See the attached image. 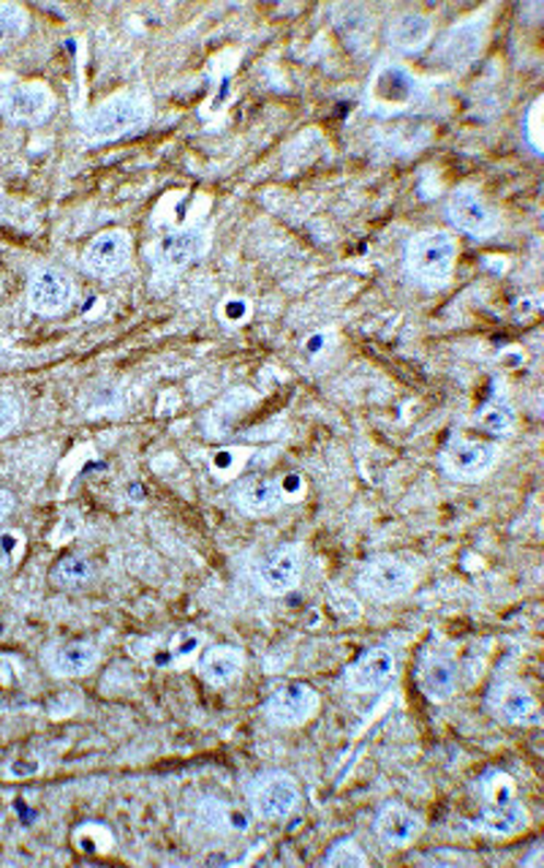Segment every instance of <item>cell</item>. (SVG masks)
Returning a JSON list of instances; mask_svg holds the SVG:
<instances>
[{
    "instance_id": "obj_1",
    "label": "cell",
    "mask_w": 544,
    "mask_h": 868,
    "mask_svg": "<svg viewBox=\"0 0 544 868\" xmlns=\"http://www.w3.org/2000/svg\"><path fill=\"white\" fill-rule=\"evenodd\" d=\"M150 118H153V109H150L147 98L137 96V93H118V96L98 104L82 120V131L96 142H115V139H123L147 128Z\"/></svg>"
},
{
    "instance_id": "obj_2",
    "label": "cell",
    "mask_w": 544,
    "mask_h": 868,
    "mask_svg": "<svg viewBox=\"0 0 544 868\" xmlns=\"http://www.w3.org/2000/svg\"><path fill=\"white\" fill-rule=\"evenodd\" d=\"M454 261H458V241L447 230L419 232L406 248L411 275L433 286H444L452 278Z\"/></svg>"
},
{
    "instance_id": "obj_3",
    "label": "cell",
    "mask_w": 544,
    "mask_h": 868,
    "mask_svg": "<svg viewBox=\"0 0 544 868\" xmlns=\"http://www.w3.org/2000/svg\"><path fill=\"white\" fill-rule=\"evenodd\" d=\"M248 806H251V814L264 822L286 820L299 806L297 778L283 771L262 773L248 784Z\"/></svg>"
},
{
    "instance_id": "obj_4",
    "label": "cell",
    "mask_w": 544,
    "mask_h": 868,
    "mask_svg": "<svg viewBox=\"0 0 544 868\" xmlns=\"http://www.w3.org/2000/svg\"><path fill=\"white\" fill-rule=\"evenodd\" d=\"M55 93L44 82H5L0 85V115L11 124L38 126L52 115Z\"/></svg>"
},
{
    "instance_id": "obj_5",
    "label": "cell",
    "mask_w": 544,
    "mask_h": 868,
    "mask_svg": "<svg viewBox=\"0 0 544 868\" xmlns=\"http://www.w3.org/2000/svg\"><path fill=\"white\" fill-rule=\"evenodd\" d=\"M357 586L365 597L376 599V602H395L414 588V572L403 561L381 555L359 570Z\"/></svg>"
},
{
    "instance_id": "obj_6",
    "label": "cell",
    "mask_w": 544,
    "mask_h": 868,
    "mask_svg": "<svg viewBox=\"0 0 544 868\" xmlns=\"http://www.w3.org/2000/svg\"><path fill=\"white\" fill-rule=\"evenodd\" d=\"M498 447L490 442H469L452 438L441 453V466L449 477L460 482H480L490 474L498 464Z\"/></svg>"
},
{
    "instance_id": "obj_7",
    "label": "cell",
    "mask_w": 544,
    "mask_h": 868,
    "mask_svg": "<svg viewBox=\"0 0 544 868\" xmlns=\"http://www.w3.org/2000/svg\"><path fill=\"white\" fill-rule=\"evenodd\" d=\"M210 250V235L202 226H186V230L169 232L153 246V267L158 272H177L191 261L202 259Z\"/></svg>"
},
{
    "instance_id": "obj_8",
    "label": "cell",
    "mask_w": 544,
    "mask_h": 868,
    "mask_svg": "<svg viewBox=\"0 0 544 868\" xmlns=\"http://www.w3.org/2000/svg\"><path fill=\"white\" fill-rule=\"evenodd\" d=\"M447 219L458 226L460 232L474 237H490L496 235L501 221H498L496 210L482 199V193L476 188H458L447 202Z\"/></svg>"
},
{
    "instance_id": "obj_9",
    "label": "cell",
    "mask_w": 544,
    "mask_h": 868,
    "mask_svg": "<svg viewBox=\"0 0 544 868\" xmlns=\"http://www.w3.org/2000/svg\"><path fill=\"white\" fill-rule=\"evenodd\" d=\"M74 303V281L58 267H42L27 283V305L38 316H58Z\"/></svg>"
},
{
    "instance_id": "obj_10",
    "label": "cell",
    "mask_w": 544,
    "mask_h": 868,
    "mask_svg": "<svg viewBox=\"0 0 544 868\" xmlns=\"http://www.w3.org/2000/svg\"><path fill=\"white\" fill-rule=\"evenodd\" d=\"M319 711V694L308 683H286L272 692L264 703V714L277 727H299Z\"/></svg>"
},
{
    "instance_id": "obj_11",
    "label": "cell",
    "mask_w": 544,
    "mask_h": 868,
    "mask_svg": "<svg viewBox=\"0 0 544 868\" xmlns=\"http://www.w3.org/2000/svg\"><path fill=\"white\" fill-rule=\"evenodd\" d=\"M131 261V235L126 230H107L91 241L82 254V265L96 278H115Z\"/></svg>"
},
{
    "instance_id": "obj_12",
    "label": "cell",
    "mask_w": 544,
    "mask_h": 868,
    "mask_svg": "<svg viewBox=\"0 0 544 868\" xmlns=\"http://www.w3.org/2000/svg\"><path fill=\"white\" fill-rule=\"evenodd\" d=\"M299 577H303V555L294 544L272 550L253 566V580L270 597H283V594L294 591L299 586Z\"/></svg>"
},
{
    "instance_id": "obj_13",
    "label": "cell",
    "mask_w": 544,
    "mask_h": 868,
    "mask_svg": "<svg viewBox=\"0 0 544 868\" xmlns=\"http://www.w3.org/2000/svg\"><path fill=\"white\" fill-rule=\"evenodd\" d=\"M482 47H485V20L460 22L441 36L436 60L447 69H463V66L474 63Z\"/></svg>"
},
{
    "instance_id": "obj_14",
    "label": "cell",
    "mask_w": 544,
    "mask_h": 868,
    "mask_svg": "<svg viewBox=\"0 0 544 868\" xmlns=\"http://www.w3.org/2000/svg\"><path fill=\"white\" fill-rule=\"evenodd\" d=\"M398 661L390 648H370L346 670V687L357 694L379 692L395 678Z\"/></svg>"
},
{
    "instance_id": "obj_15",
    "label": "cell",
    "mask_w": 544,
    "mask_h": 868,
    "mask_svg": "<svg viewBox=\"0 0 544 868\" xmlns=\"http://www.w3.org/2000/svg\"><path fill=\"white\" fill-rule=\"evenodd\" d=\"M197 822L210 833H218V836H246L253 825V814L243 806L229 804V800H221L208 795L197 804Z\"/></svg>"
},
{
    "instance_id": "obj_16",
    "label": "cell",
    "mask_w": 544,
    "mask_h": 868,
    "mask_svg": "<svg viewBox=\"0 0 544 868\" xmlns=\"http://www.w3.org/2000/svg\"><path fill=\"white\" fill-rule=\"evenodd\" d=\"M422 831H425V820L416 811L406 809V806L390 804L376 817V836H379L385 847H409L422 836Z\"/></svg>"
},
{
    "instance_id": "obj_17",
    "label": "cell",
    "mask_w": 544,
    "mask_h": 868,
    "mask_svg": "<svg viewBox=\"0 0 544 868\" xmlns=\"http://www.w3.org/2000/svg\"><path fill=\"white\" fill-rule=\"evenodd\" d=\"M98 648L85 640H74V643H58L55 648H49L47 667L52 676L58 678H82L87 672L96 670L98 665Z\"/></svg>"
},
{
    "instance_id": "obj_18",
    "label": "cell",
    "mask_w": 544,
    "mask_h": 868,
    "mask_svg": "<svg viewBox=\"0 0 544 868\" xmlns=\"http://www.w3.org/2000/svg\"><path fill=\"white\" fill-rule=\"evenodd\" d=\"M487 703H490L493 714H496L498 719L509 722V725H523V722H529L536 711L534 694L515 681L493 687Z\"/></svg>"
},
{
    "instance_id": "obj_19",
    "label": "cell",
    "mask_w": 544,
    "mask_h": 868,
    "mask_svg": "<svg viewBox=\"0 0 544 868\" xmlns=\"http://www.w3.org/2000/svg\"><path fill=\"white\" fill-rule=\"evenodd\" d=\"M243 650L235 645H215L208 648L199 659V676L202 681H208L210 687H229L232 681H237V676L243 672Z\"/></svg>"
},
{
    "instance_id": "obj_20",
    "label": "cell",
    "mask_w": 544,
    "mask_h": 868,
    "mask_svg": "<svg viewBox=\"0 0 544 868\" xmlns=\"http://www.w3.org/2000/svg\"><path fill=\"white\" fill-rule=\"evenodd\" d=\"M416 85L419 82L406 69H401V66H381L376 71L370 91H374V98L381 107H403V104L414 102Z\"/></svg>"
},
{
    "instance_id": "obj_21",
    "label": "cell",
    "mask_w": 544,
    "mask_h": 868,
    "mask_svg": "<svg viewBox=\"0 0 544 868\" xmlns=\"http://www.w3.org/2000/svg\"><path fill=\"white\" fill-rule=\"evenodd\" d=\"M476 825H480V831H485L487 836L509 838L529 825V809H525L518 798L509 800V804L504 806H482V814Z\"/></svg>"
},
{
    "instance_id": "obj_22",
    "label": "cell",
    "mask_w": 544,
    "mask_h": 868,
    "mask_svg": "<svg viewBox=\"0 0 544 868\" xmlns=\"http://www.w3.org/2000/svg\"><path fill=\"white\" fill-rule=\"evenodd\" d=\"M433 36V22L419 11H403L390 22V44L401 52H419Z\"/></svg>"
},
{
    "instance_id": "obj_23",
    "label": "cell",
    "mask_w": 544,
    "mask_h": 868,
    "mask_svg": "<svg viewBox=\"0 0 544 868\" xmlns=\"http://www.w3.org/2000/svg\"><path fill=\"white\" fill-rule=\"evenodd\" d=\"M283 504H286V493H283L281 480H248L237 493V506L257 517L275 515Z\"/></svg>"
},
{
    "instance_id": "obj_24",
    "label": "cell",
    "mask_w": 544,
    "mask_h": 868,
    "mask_svg": "<svg viewBox=\"0 0 544 868\" xmlns=\"http://www.w3.org/2000/svg\"><path fill=\"white\" fill-rule=\"evenodd\" d=\"M419 687L433 703H444L458 689V665L447 656H427L419 670Z\"/></svg>"
},
{
    "instance_id": "obj_25",
    "label": "cell",
    "mask_w": 544,
    "mask_h": 868,
    "mask_svg": "<svg viewBox=\"0 0 544 868\" xmlns=\"http://www.w3.org/2000/svg\"><path fill=\"white\" fill-rule=\"evenodd\" d=\"M49 580L60 591H82V588H87L96 580V566H93V561L87 555L69 553L55 561Z\"/></svg>"
},
{
    "instance_id": "obj_26",
    "label": "cell",
    "mask_w": 544,
    "mask_h": 868,
    "mask_svg": "<svg viewBox=\"0 0 544 868\" xmlns=\"http://www.w3.org/2000/svg\"><path fill=\"white\" fill-rule=\"evenodd\" d=\"M476 425H480L482 431L493 433V436H504V433H509L515 425L512 403H509L507 398H493L490 403L480 411Z\"/></svg>"
},
{
    "instance_id": "obj_27",
    "label": "cell",
    "mask_w": 544,
    "mask_h": 868,
    "mask_svg": "<svg viewBox=\"0 0 544 868\" xmlns=\"http://www.w3.org/2000/svg\"><path fill=\"white\" fill-rule=\"evenodd\" d=\"M480 798L485 806H504L515 800V782L509 773L490 771L480 778Z\"/></svg>"
},
{
    "instance_id": "obj_28",
    "label": "cell",
    "mask_w": 544,
    "mask_h": 868,
    "mask_svg": "<svg viewBox=\"0 0 544 868\" xmlns=\"http://www.w3.org/2000/svg\"><path fill=\"white\" fill-rule=\"evenodd\" d=\"M368 855L359 849V844L354 838H341L330 847V853L321 858V866L330 868H368Z\"/></svg>"
},
{
    "instance_id": "obj_29",
    "label": "cell",
    "mask_w": 544,
    "mask_h": 868,
    "mask_svg": "<svg viewBox=\"0 0 544 868\" xmlns=\"http://www.w3.org/2000/svg\"><path fill=\"white\" fill-rule=\"evenodd\" d=\"M27 11L16 3H0V44H11L25 36Z\"/></svg>"
},
{
    "instance_id": "obj_30",
    "label": "cell",
    "mask_w": 544,
    "mask_h": 868,
    "mask_svg": "<svg viewBox=\"0 0 544 868\" xmlns=\"http://www.w3.org/2000/svg\"><path fill=\"white\" fill-rule=\"evenodd\" d=\"M74 842L82 853H107V849L113 847L115 838L104 825H82L80 831H76Z\"/></svg>"
},
{
    "instance_id": "obj_31",
    "label": "cell",
    "mask_w": 544,
    "mask_h": 868,
    "mask_svg": "<svg viewBox=\"0 0 544 868\" xmlns=\"http://www.w3.org/2000/svg\"><path fill=\"white\" fill-rule=\"evenodd\" d=\"M22 550H25V537H20L16 531H0V575L16 564Z\"/></svg>"
},
{
    "instance_id": "obj_32",
    "label": "cell",
    "mask_w": 544,
    "mask_h": 868,
    "mask_svg": "<svg viewBox=\"0 0 544 868\" xmlns=\"http://www.w3.org/2000/svg\"><path fill=\"white\" fill-rule=\"evenodd\" d=\"M202 645H204V634L193 632V629H186V632H177V637L172 640V654H175V659H188V656L197 654Z\"/></svg>"
},
{
    "instance_id": "obj_33",
    "label": "cell",
    "mask_w": 544,
    "mask_h": 868,
    "mask_svg": "<svg viewBox=\"0 0 544 868\" xmlns=\"http://www.w3.org/2000/svg\"><path fill=\"white\" fill-rule=\"evenodd\" d=\"M20 422V403L11 395H0V438L9 436Z\"/></svg>"
},
{
    "instance_id": "obj_34",
    "label": "cell",
    "mask_w": 544,
    "mask_h": 868,
    "mask_svg": "<svg viewBox=\"0 0 544 868\" xmlns=\"http://www.w3.org/2000/svg\"><path fill=\"white\" fill-rule=\"evenodd\" d=\"M224 316L229 321H243L248 316V303H246V300H237V297L226 300V303H224Z\"/></svg>"
},
{
    "instance_id": "obj_35",
    "label": "cell",
    "mask_w": 544,
    "mask_h": 868,
    "mask_svg": "<svg viewBox=\"0 0 544 868\" xmlns=\"http://www.w3.org/2000/svg\"><path fill=\"white\" fill-rule=\"evenodd\" d=\"M281 488H283V493H286V498H294V496H299V493H303L305 482H303V477H299V474H288V477H283V480H281Z\"/></svg>"
},
{
    "instance_id": "obj_36",
    "label": "cell",
    "mask_w": 544,
    "mask_h": 868,
    "mask_svg": "<svg viewBox=\"0 0 544 868\" xmlns=\"http://www.w3.org/2000/svg\"><path fill=\"white\" fill-rule=\"evenodd\" d=\"M232 464H235V453H232V449H224V453H218L213 458V469L215 471H226Z\"/></svg>"
},
{
    "instance_id": "obj_37",
    "label": "cell",
    "mask_w": 544,
    "mask_h": 868,
    "mask_svg": "<svg viewBox=\"0 0 544 868\" xmlns=\"http://www.w3.org/2000/svg\"><path fill=\"white\" fill-rule=\"evenodd\" d=\"M11 509H14V496L0 488V520H5L11 515Z\"/></svg>"
}]
</instances>
